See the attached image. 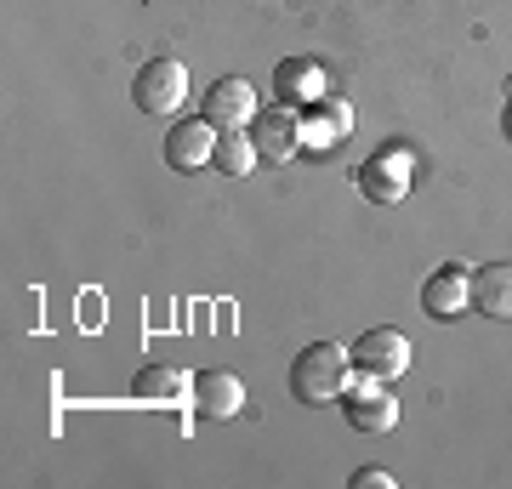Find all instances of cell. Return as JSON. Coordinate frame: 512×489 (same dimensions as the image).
<instances>
[{
  "label": "cell",
  "mask_w": 512,
  "mask_h": 489,
  "mask_svg": "<svg viewBox=\"0 0 512 489\" xmlns=\"http://www.w3.org/2000/svg\"><path fill=\"white\" fill-rule=\"evenodd\" d=\"M262 160V154H256V137L251 131H222L217 137V154H211V165H217L222 177H245V171H251V165Z\"/></svg>",
  "instance_id": "obj_15"
},
{
  "label": "cell",
  "mask_w": 512,
  "mask_h": 489,
  "mask_svg": "<svg viewBox=\"0 0 512 489\" xmlns=\"http://www.w3.org/2000/svg\"><path fill=\"white\" fill-rule=\"evenodd\" d=\"M501 131H507V137H512V103H507V109H501Z\"/></svg>",
  "instance_id": "obj_17"
},
{
  "label": "cell",
  "mask_w": 512,
  "mask_h": 489,
  "mask_svg": "<svg viewBox=\"0 0 512 489\" xmlns=\"http://www.w3.org/2000/svg\"><path fill=\"white\" fill-rule=\"evenodd\" d=\"M251 137H256V154L262 160H291V154H302V114L291 109V103H274V109H256L251 120Z\"/></svg>",
  "instance_id": "obj_5"
},
{
  "label": "cell",
  "mask_w": 512,
  "mask_h": 489,
  "mask_svg": "<svg viewBox=\"0 0 512 489\" xmlns=\"http://www.w3.org/2000/svg\"><path fill=\"white\" fill-rule=\"evenodd\" d=\"M217 137L222 131L211 126V120H183V126H171V137H165V165L171 171H183V177H194L200 165H211V154H217Z\"/></svg>",
  "instance_id": "obj_7"
},
{
  "label": "cell",
  "mask_w": 512,
  "mask_h": 489,
  "mask_svg": "<svg viewBox=\"0 0 512 489\" xmlns=\"http://www.w3.org/2000/svg\"><path fill=\"white\" fill-rule=\"evenodd\" d=\"M348 353H353V370H370V376H382V381H393V376L410 370V342H404L399 330H387V325L365 330Z\"/></svg>",
  "instance_id": "obj_6"
},
{
  "label": "cell",
  "mask_w": 512,
  "mask_h": 489,
  "mask_svg": "<svg viewBox=\"0 0 512 489\" xmlns=\"http://www.w3.org/2000/svg\"><path fill=\"white\" fill-rule=\"evenodd\" d=\"M359 194L376 205H399L410 194V160L404 154H382V160L359 165Z\"/></svg>",
  "instance_id": "obj_12"
},
{
  "label": "cell",
  "mask_w": 512,
  "mask_h": 489,
  "mask_svg": "<svg viewBox=\"0 0 512 489\" xmlns=\"http://www.w3.org/2000/svg\"><path fill=\"white\" fill-rule=\"evenodd\" d=\"M353 137V103L348 97H319L302 114V143L308 148H342Z\"/></svg>",
  "instance_id": "obj_9"
},
{
  "label": "cell",
  "mask_w": 512,
  "mask_h": 489,
  "mask_svg": "<svg viewBox=\"0 0 512 489\" xmlns=\"http://www.w3.org/2000/svg\"><path fill=\"white\" fill-rule=\"evenodd\" d=\"M200 114H205L217 131H251V120H256V91H251V80H245V74H222V80H211V86H205Z\"/></svg>",
  "instance_id": "obj_4"
},
{
  "label": "cell",
  "mask_w": 512,
  "mask_h": 489,
  "mask_svg": "<svg viewBox=\"0 0 512 489\" xmlns=\"http://www.w3.org/2000/svg\"><path fill=\"white\" fill-rule=\"evenodd\" d=\"M473 308L484 319H512V262L473 268Z\"/></svg>",
  "instance_id": "obj_14"
},
{
  "label": "cell",
  "mask_w": 512,
  "mask_h": 489,
  "mask_svg": "<svg viewBox=\"0 0 512 489\" xmlns=\"http://www.w3.org/2000/svg\"><path fill=\"white\" fill-rule=\"evenodd\" d=\"M274 91H279V103H291V109H313L325 97V69L313 57H285L274 69Z\"/></svg>",
  "instance_id": "obj_11"
},
{
  "label": "cell",
  "mask_w": 512,
  "mask_h": 489,
  "mask_svg": "<svg viewBox=\"0 0 512 489\" xmlns=\"http://www.w3.org/2000/svg\"><path fill=\"white\" fill-rule=\"evenodd\" d=\"M353 489H393V472H382V467H359V472H353Z\"/></svg>",
  "instance_id": "obj_16"
},
{
  "label": "cell",
  "mask_w": 512,
  "mask_h": 489,
  "mask_svg": "<svg viewBox=\"0 0 512 489\" xmlns=\"http://www.w3.org/2000/svg\"><path fill=\"white\" fill-rule=\"evenodd\" d=\"M194 410H200L205 421H228L245 410V387H239V376H228V370H200L194 376Z\"/></svg>",
  "instance_id": "obj_10"
},
{
  "label": "cell",
  "mask_w": 512,
  "mask_h": 489,
  "mask_svg": "<svg viewBox=\"0 0 512 489\" xmlns=\"http://www.w3.org/2000/svg\"><path fill=\"white\" fill-rule=\"evenodd\" d=\"M131 103L143 114H154V120L177 114L188 103V69L177 57H148L143 69H137V80H131Z\"/></svg>",
  "instance_id": "obj_2"
},
{
  "label": "cell",
  "mask_w": 512,
  "mask_h": 489,
  "mask_svg": "<svg viewBox=\"0 0 512 489\" xmlns=\"http://www.w3.org/2000/svg\"><path fill=\"white\" fill-rule=\"evenodd\" d=\"M342 410H348L353 433H393V427H399V399H393L382 387V376H370V370H353L348 376Z\"/></svg>",
  "instance_id": "obj_3"
},
{
  "label": "cell",
  "mask_w": 512,
  "mask_h": 489,
  "mask_svg": "<svg viewBox=\"0 0 512 489\" xmlns=\"http://www.w3.org/2000/svg\"><path fill=\"white\" fill-rule=\"evenodd\" d=\"M473 268H439L427 285H421V313L427 319H461V313L473 308V279H467Z\"/></svg>",
  "instance_id": "obj_8"
},
{
  "label": "cell",
  "mask_w": 512,
  "mask_h": 489,
  "mask_svg": "<svg viewBox=\"0 0 512 489\" xmlns=\"http://www.w3.org/2000/svg\"><path fill=\"white\" fill-rule=\"evenodd\" d=\"M348 376H353V353L348 347L313 342V347H302L296 364H291V393L302 404H330V399H342Z\"/></svg>",
  "instance_id": "obj_1"
},
{
  "label": "cell",
  "mask_w": 512,
  "mask_h": 489,
  "mask_svg": "<svg viewBox=\"0 0 512 489\" xmlns=\"http://www.w3.org/2000/svg\"><path fill=\"white\" fill-rule=\"evenodd\" d=\"M131 393L137 399H154V404H188L194 399V376L177 370V364H148V370H137Z\"/></svg>",
  "instance_id": "obj_13"
}]
</instances>
